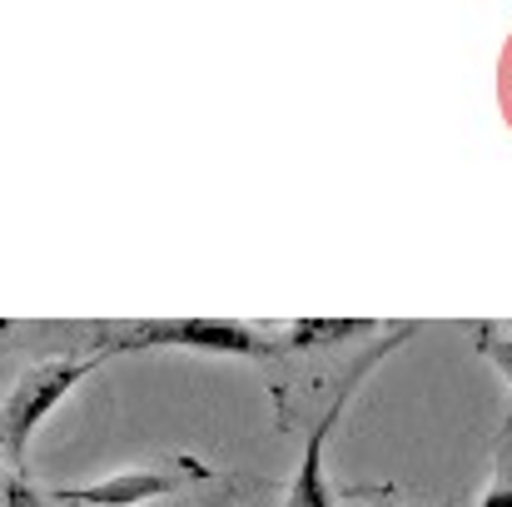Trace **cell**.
Here are the masks:
<instances>
[{
  "label": "cell",
  "instance_id": "1",
  "mask_svg": "<svg viewBox=\"0 0 512 507\" xmlns=\"http://www.w3.org/2000/svg\"><path fill=\"white\" fill-rule=\"evenodd\" d=\"M100 368V353L85 358H55V363H35L20 373V383L10 388V398L0 403V458H10L25 473V448L30 433L60 408V398H70L90 373Z\"/></svg>",
  "mask_w": 512,
  "mask_h": 507
},
{
  "label": "cell",
  "instance_id": "2",
  "mask_svg": "<svg viewBox=\"0 0 512 507\" xmlns=\"http://www.w3.org/2000/svg\"><path fill=\"white\" fill-rule=\"evenodd\" d=\"M130 348H199V353H229V358H279L284 343L249 324H229V319H150L135 324L115 338H100V358L105 353H130Z\"/></svg>",
  "mask_w": 512,
  "mask_h": 507
},
{
  "label": "cell",
  "instance_id": "3",
  "mask_svg": "<svg viewBox=\"0 0 512 507\" xmlns=\"http://www.w3.org/2000/svg\"><path fill=\"white\" fill-rule=\"evenodd\" d=\"M209 478L204 463H189V458H174V463H155V468H125V473H110L90 488H55V498L65 507H140L155 503L184 483H199Z\"/></svg>",
  "mask_w": 512,
  "mask_h": 507
},
{
  "label": "cell",
  "instance_id": "4",
  "mask_svg": "<svg viewBox=\"0 0 512 507\" xmlns=\"http://www.w3.org/2000/svg\"><path fill=\"white\" fill-rule=\"evenodd\" d=\"M408 338V329L403 334H393V338H383V348H373V353H363L358 358V368L348 373V383H343V393L329 403V413L314 423V433L304 438V463H299V478H294V488H289V503L284 507H334V493H329V478H324V448H329V433H334V423H339V413H343V403H348V393L363 383V373L388 353V348H398Z\"/></svg>",
  "mask_w": 512,
  "mask_h": 507
},
{
  "label": "cell",
  "instance_id": "5",
  "mask_svg": "<svg viewBox=\"0 0 512 507\" xmlns=\"http://www.w3.org/2000/svg\"><path fill=\"white\" fill-rule=\"evenodd\" d=\"M373 329H378L373 319H304V324H294L279 343H284V353H299V348L348 343V338H363V334H373Z\"/></svg>",
  "mask_w": 512,
  "mask_h": 507
},
{
  "label": "cell",
  "instance_id": "6",
  "mask_svg": "<svg viewBox=\"0 0 512 507\" xmlns=\"http://www.w3.org/2000/svg\"><path fill=\"white\" fill-rule=\"evenodd\" d=\"M0 507H45V503H40V493H35V488L25 483V473H15V478H5Z\"/></svg>",
  "mask_w": 512,
  "mask_h": 507
},
{
  "label": "cell",
  "instance_id": "7",
  "mask_svg": "<svg viewBox=\"0 0 512 507\" xmlns=\"http://www.w3.org/2000/svg\"><path fill=\"white\" fill-rule=\"evenodd\" d=\"M478 343H483V353H488V358H493V363H498V368L512 378V338H503L498 329H483V334H478Z\"/></svg>",
  "mask_w": 512,
  "mask_h": 507
},
{
  "label": "cell",
  "instance_id": "8",
  "mask_svg": "<svg viewBox=\"0 0 512 507\" xmlns=\"http://www.w3.org/2000/svg\"><path fill=\"white\" fill-rule=\"evenodd\" d=\"M483 507H512V473L508 478H498V488L483 498Z\"/></svg>",
  "mask_w": 512,
  "mask_h": 507
},
{
  "label": "cell",
  "instance_id": "9",
  "mask_svg": "<svg viewBox=\"0 0 512 507\" xmlns=\"http://www.w3.org/2000/svg\"><path fill=\"white\" fill-rule=\"evenodd\" d=\"M0 334H5V324H0Z\"/></svg>",
  "mask_w": 512,
  "mask_h": 507
}]
</instances>
